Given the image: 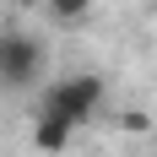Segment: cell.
<instances>
[{
	"label": "cell",
	"instance_id": "cell-1",
	"mask_svg": "<svg viewBox=\"0 0 157 157\" xmlns=\"http://www.w3.org/2000/svg\"><path fill=\"white\" fill-rule=\"evenodd\" d=\"M103 103H109V81L92 76V71H71V76L49 81L44 98H38V114H54V119H65V125H92L98 114H103Z\"/></svg>",
	"mask_w": 157,
	"mask_h": 157
},
{
	"label": "cell",
	"instance_id": "cell-4",
	"mask_svg": "<svg viewBox=\"0 0 157 157\" xmlns=\"http://www.w3.org/2000/svg\"><path fill=\"white\" fill-rule=\"evenodd\" d=\"M49 22H60V27H81L87 16H92V0H44Z\"/></svg>",
	"mask_w": 157,
	"mask_h": 157
},
{
	"label": "cell",
	"instance_id": "cell-3",
	"mask_svg": "<svg viewBox=\"0 0 157 157\" xmlns=\"http://www.w3.org/2000/svg\"><path fill=\"white\" fill-rule=\"evenodd\" d=\"M71 136H76V125H65L54 114H33V146L44 157H60L65 146H71Z\"/></svg>",
	"mask_w": 157,
	"mask_h": 157
},
{
	"label": "cell",
	"instance_id": "cell-2",
	"mask_svg": "<svg viewBox=\"0 0 157 157\" xmlns=\"http://www.w3.org/2000/svg\"><path fill=\"white\" fill-rule=\"evenodd\" d=\"M38 76H44V44L22 27H6L0 33V87L6 92H27Z\"/></svg>",
	"mask_w": 157,
	"mask_h": 157
}]
</instances>
